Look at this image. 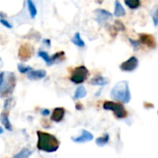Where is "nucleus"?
<instances>
[{
	"label": "nucleus",
	"instance_id": "obj_8",
	"mask_svg": "<svg viewBox=\"0 0 158 158\" xmlns=\"http://www.w3.org/2000/svg\"><path fill=\"white\" fill-rule=\"evenodd\" d=\"M139 65V60L136 57L132 56L126 61L120 64V70L124 72H133L137 69Z\"/></svg>",
	"mask_w": 158,
	"mask_h": 158
},
{
	"label": "nucleus",
	"instance_id": "obj_16",
	"mask_svg": "<svg viewBox=\"0 0 158 158\" xmlns=\"http://www.w3.org/2000/svg\"><path fill=\"white\" fill-rule=\"evenodd\" d=\"M114 16L115 17H122V16H125L126 14V10L124 9V7L122 6V4L116 0L114 2Z\"/></svg>",
	"mask_w": 158,
	"mask_h": 158
},
{
	"label": "nucleus",
	"instance_id": "obj_3",
	"mask_svg": "<svg viewBox=\"0 0 158 158\" xmlns=\"http://www.w3.org/2000/svg\"><path fill=\"white\" fill-rule=\"evenodd\" d=\"M16 87V76L13 73H9L8 75H5L4 81L0 86V97L8 98L10 97Z\"/></svg>",
	"mask_w": 158,
	"mask_h": 158
},
{
	"label": "nucleus",
	"instance_id": "obj_18",
	"mask_svg": "<svg viewBox=\"0 0 158 158\" xmlns=\"http://www.w3.org/2000/svg\"><path fill=\"white\" fill-rule=\"evenodd\" d=\"M87 96V90L83 86L78 87L74 92V95L73 97V100H79V99H83Z\"/></svg>",
	"mask_w": 158,
	"mask_h": 158
},
{
	"label": "nucleus",
	"instance_id": "obj_35",
	"mask_svg": "<svg viewBox=\"0 0 158 158\" xmlns=\"http://www.w3.org/2000/svg\"><path fill=\"white\" fill-rule=\"evenodd\" d=\"M4 132V130H3V128L1 127H0V134H2Z\"/></svg>",
	"mask_w": 158,
	"mask_h": 158
},
{
	"label": "nucleus",
	"instance_id": "obj_15",
	"mask_svg": "<svg viewBox=\"0 0 158 158\" xmlns=\"http://www.w3.org/2000/svg\"><path fill=\"white\" fill-rule=\"evenodd\" d=\"M72 43H73L74 46L78 47V48H84L85 45H86L85 42H84V40L82 39L81 35H80V33H79V32H76V33L73 35V38H72Z\"/></svg>",
	"mask_w": 158,
	"mask_h": 158
},
{
	"label": "nucleus",
	"instance_id": "obj_26",
	"mask_svg": "<svg viewBox=\"0 0 158 158\" xmlns=\"http://www.w3.org/2000/svg\"><path fill=\"white\" fill-rule=\"evenodd\" d=\"M31 70H33V68L31 66H27V65H24L23 63L18 64V71L21 73H28Z\"/></svg>",
	"mask_w": 158,
	"mask_h": 158
},
{
	"label": "nucleus",
	"instance_id": "obj_20",
	"mask_svg": "<svg viewBox=\"0 0 158 158\" xmlns=\"http://www.w3.org/2000/svg\"><path fill=\"white\" fill-rule=\"evenodd\" d=\"M31 154H32V151H30L28 148H23L18 153L13 155L11 158H29Z\"/></svg>",
	"mask_w": 158,
	"mask_h": 158
},
{
	"label": "nucleus",
	"instance_id": "obj_4",
	"mask_svg": "<svg viewBox=\"0 0 158 158\" xmlns=\"http://www.w3.org/2000/svg\"><path fill=\"white\" fill-rule=\"evenodd\" d=\"M89 75V71L88 70V68L84 65H81V66L75 67L72 71L70 80L72 83L75 85H80L87 80Z\"/></svg>",
	"mask_w": 158,
	"mask_h": 158
},
{
	"label": "nucleus",
	"instance_id": "obj_6",
	"mask_svg": "<svg viewBox=\"0 0 158 158\" xmlns=\"http://www.w3.org/2000/svg\"><path fill=\"white\" fill-rule=\"evenodd\" d=\"M34 53V48L30 44H23L21 45L19 50H18V56L19 59L23 61H27L31 59Z\"/></svg>",
	"mask_w": 158,
	"mask_h": 158
},
{
	"label": "nucleus",
	"instance_id": "obj_21",
	"mask_svg": "<svg viewBox=\"0 0 158 158\" xmlns=\"http://www.w3.org/2000/svg\"><path fill=\"white\" fill-rule=\"evenodd\" d=\"M109 139H110V136L108 133H105L103 136L102 137H99L96 139V144L100 147H102L104 146L105 144H107L109 142Z\"/></svg>",
	"mask_w": 158,
	"mask_h": 158
},
{
	"label": "nucleus",
	"instance_id": "obj_13",
	"mask_svg": "<svg viewBox=\"0 0 158 158\" xmlns=\"http://www.w3.org/2000/svg\"><path fill=\"white\" fill-rule=\"evenodd\" d=\"M9 114L10 113L8 112V110H4L1 114H0V122H1V124L4 126V127L9 130V131H12V125L9 119Z\"/></svg>",
	"mask_w": 158,
	"mask_h": 158
},
{
	"label": "nucleus",
	"instance_id": "obj_34",
	"mask_svg": "<svg viewBox=\"0 0 158 158\" xmlns=\"http://www.w3.org/2000/svg\"><path fill=\"white\" fill-rule=\"evenodd\" d=\"M41 123H42V126H43L44 127H47V128H48V127H50V126L48 125V122H47L45 119H43V120L41 121Z\"/></svg>",
	"mask_w": 158,
	"mask_h": 158
},
{
	"label": "nucleus",
	"instance_id": "obj_27",
	"mask_svg": "<svg viewBox=\"0 0 158 158\" xmlns=\"http://www.w3.org/2000/svg\"><path fill=\"white\" fill-rule=\"evenodd\" d=\"M13 102V99L12 98H9L5 101V103H4V110H9L10 107H11V102Z\"/></svg>",
	"mask_w": 158,
	"mask_h": 158
},
{
	"label": "nucleus",
	"instance_id": "obj_25",
	"mask_svg": "<svg viewBox=\"0 0 158 158\" xmlns=\"http://www.w3.org/2000/svg\"><path fill=\"white\" fill-rule=\"evenodd\" d=\"M112 27L114 28V30L115 32H119V31L124 32V31H126V27H125V25H124V24H123V23H122V22H120V21H115V22H114V25H113Z\"/></svg>",
	"mask_w": 158,
	"mask_h": 158
},
{
	"label": "nucleus",
	"instance_id": "obj_24",
	"mask_svg": "<svg viewBox=\"0 0 158 158\" xmlns=\"http://www.w3.org/2000/svg\"><path fill=\"white\" fill-rule=\"evenodd\" d=\"M152 18V22L154 26H158V5L155 6L154 8H152V10L151 12Z\"/></svg>",
	"mask_w": 158,
	"mask_h": 158
},
{
	"label": "nucleus",
	"instance_id": "obj_31",
	"mask_svg": "<svg viewBox=\"0 0 158 158\" xmlns=\"http://www.w3.org/2000/svg\"><path fill=\"white\" fill-rule=\"evenodd\" d=\"M4 78H5V73L4 72L0 73V86L2 85V83L4 81Z\"/></svg>",
	"mask_w": 158,
	"mask_h": 158
},
{
	"label": "nucleus",
	"instance_id": "obj_9",
	"mask_svg": "<svg viewBox=\"0 0 158 158\" xmlns=\"http://www.w3.org/2000/svg\"><path fill=\"white\" fill-rule=\"evenodd\" d=\"M71 139L75 143H85V142L91 141L94 139V136L89 131L83 129V130H81V134L78 137H72Z\"/></svg>",
	"mask_w": 158,
	"mask_h": 158
},
{
	"label": "nucleus",
	"instance_id": "obj_14",
	"mask_svg": "<svg viewBox=\"0 0 158 158\" xmlns=\"http://www.w3.org/2000/svg\"><path fill=\"white\" fill-rule=\"evenodd\" d=\"M108 84V79L101 74L94 76L90 80V85L92 86H105Z\"/></svg>",
	"mask_w": 158,
	"mask_h": 158
},
{
	"label": "nucleus",
	"instance_id": "obj_5",
	"mask_svg": "<svg viewBox=\"0 0 158 158\" xmlns=\"http://www.w3.org/2000/svg\"><path fill=\"white\" fill-rule=\"evenodd\" d=\"M104 110L107 111H112L114 114V116L118 119H124L127 116V112L125 109L124 105L119 102H110L106 101L103 102L102 105Z\"/></svg>",
	"mask_w": 158,
	"mask_h": 158
},
{
	"label": "nucleus",
	"instance_id": "obj_30",
	"mask_svg": "<svg viewBox=\"0 0 158 158\" xmlns=\"http://www.w3.org/2000/svg\"><path fill=\"white\" fill-rule=\"evenodd\" d=\"M40 114H41L43 116H48V115L50 114V111H49L48 109H43V110H41Z\"/></svg>",
	"mask_w": 158,
	"mask_h": 158
},
{
	"label": "nucleus",
	"instance_id": "obj_33",
	"mask_svg": "<svg viewBox=\"0 0 158 158\" xmlns=\"http://www.w3.org/2000/svg\"><path fill=\"white\" fill-rule=\"evenodd\" d=\"M83 105L81 104V103H76L75 104V109L76 110H78V111H81V110H83Z\"/></svg>",
	"mask_w": 158,
	"mask_h": 158
},
{
	"label": "nucleus",
	"instance_id": "obj_32",
	"mask_svg": "<svg viewBox=\"0 0 158 158\" xmlns=\"http://www.w3.org/2000/svg\"><path fill=\"white\" fill-rule=\"evenodd\" d=\"M43 43H44L45 45H47L48 48H50V46H51V42H50L49 39H47V38L44 39V40H43Z\"/></svg>",
	"mask_w": 158,
	"mask_h": 158
},
{
	"label": "nucleus",
	"instance_id": "obj_2",
	"mask_svg": "<svg viewBox=\"0 0 158 158\" xmlns=\"http://www.w3.org/2000/svg\"><path fill=\"white\" fill-rule=\"evenodd\" d=\"M111 98L122 103H128L131 100L129 86L127 81H120L111 90Z\"/></svg>",
	"mask_w": 158,
	"mask_h": 158
},
{
	"label": "nucleus",
	"instance_id": "obj_19",
	"mask_svg": "<svg viewBox=\"0 0 158 158\" xmlns=\"http://www.w3.org/2000/svg\"><path fill=\"white\" fill-rule=\"evenodd\" d=\"M27 7H28V11L30 14V17L32 19H35V16L37 15V9L33 2V0H27Z\"/></svg>",
	"mask_w": 158,
	"mask_h": 158
},
{
	"label": "nucleus",
	"instance_id": "obj_28",
	"mask_svg": "<svg viewBox=\"0 0 158 158\" xmlns=\"http://www.w3.org/2000/svg\"><path fill=\"white\" fill-rule=\"evenodd\" d=\"M128 40H129V42H130V44H131V46L133 47L134 49H138V48H139V42L138 40H134V39H131V38H129Z\"/></svg>",
	"mask_w": 158,
	"mask_h": 158
},
{
	"label": "nucleus",
	"instance_id": "obj_10",
	"mask_svg": "<svg viewBox=\"0 0 158 158\" xmlns=\"http://www.w3.org/2000/svg\"><path fill=\"white\" fill-rule=\"evenodd\" d=\"M139 41L140 43L146 45L150 48H154L156 47V42L154 37L149 34H139Z\"/></svg>",
	"mask_w": 158,
	"mask_h": 158
},
{
	"label": "nucleus",
	"instance_id": "obj_7",
	"mask_svg": "<svg viewBox=\"0 0 158 158\" xmlns=\"http://www.w3.org/2000/svg\"><path fill=\"white\" fill-rule=\"evenodd\" d=\"M94 15H95V20L99 24H103L104 23L108 22L113 18V14L110 11L102 9H98L94 10Z\"/></svg>",
	"mask_w": 158,
	"mask_h": 158
},
{
	"label": "nucleus",
	"instance_id": "obj_23",
	"mask_svg": "<svg viewBox=\"0 0 158 158\" xmlns=\"http://www.w3.org/2000/svg\"><path fill=\"white\" fill-rule=\"evenodd\" d=\"M38 56L44 60V61L48 64V66H51L50 65V55L48 52L43 51V50H39L38 51Z\"/></svg>",
	"mask_w": 158,
	"mask_h": 158
},
{
	"label": "nucleus",
	"instance_id": "obj_22",
	"mask_svg": "<svg viewBox=\"0 0 158 158\" xmlns=\"http://www.w3.org/2000/svg\"><path fill=\"white\" fill-rule=\"evenodd\" d=\"M125 4L130 10H136L140 6V0H125Z\"/></svg>",
	"mask_w": 158,
	"mask_h": 158
},
{
	"label": "nucleus",
	"instance_id": "obj_17",
	"mask_svg": "<svg viewBox=\"0 0 158 158\" xmlns=\"http://www.w3.org/2000/svg\"><path fill=\"white\" fill-rule=\"evenodd\" d=\"M65 59V53L64 51H59L50 56V65H53L54 63L58 61H62Z\"/></svg>",
	"mask_w": 158,
	"mask_h": 158
},
{
	"label": "nucleus",
	"instance_id": "obj_29",
	"mask_svg": "<svg viewBox=\"0 0 158 158\" xmlns=\"http://www.w3.org/2000/svg\"><path fill=\"white\" fill-rule=\"evenodd\" d=\"M0 23H1L5 27H7V28H9V29H11L12 28V24L10 23H9L7 20H5V19H0Z\"/></svg>",
	"mask_w": 158,
	"mask_h": 158
},
{
	"label": "nucleus",
	"instance_id": "obj_11",
	"mask_svg": "<svg viewBox=\"0 0 158 158\" xmlns=\"http://www.w3.org/2000/svg\"><path fill=\"white\" fill-rule=\"evenodd\" d=\"M47 75V72L45 70L39 69V70H31L27 73V78L29 80H41L45 78Z\"/></svg>",
	"mask_w": 158,
	"mask_h": 158
},
{
	"label": "nucleus",
	"instance_id": "obj_1",
	"mask_svg": "<svg viewBox=\"0 0 158 158\" xmlns=\"http://www.w3.org/2000/svg\"><path fill=\"white\" fill-rule=\"evenodd\" d=\"M36 135H37L36 147L39 151L48 153L58 151L60 142L54 135L40 130L36 131Z\"/></svg>",
	"mask_w": 158,
	"mask_h": 158
},
{
	"label": "nucleus",
	"instance_id": "obj_12",
	"mask_svg": "<svg viewBox=\"0 0 158 158\" xmlns=\"http://www.w3.org/2000/svg\"><path fill=\"white\" fill-rule=\"evenodd\" d=\"M64 115H65V109L63 107H56L51 114L50 119L53 122L60 123L64 118Z\"/></svg>",
	"mask_w": 158,
	"mask_h": 158
}]
</instances>
